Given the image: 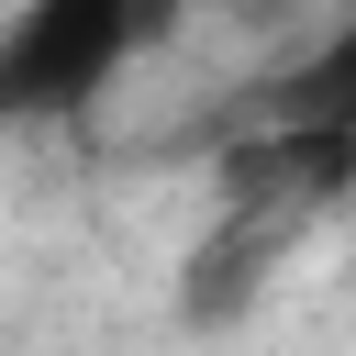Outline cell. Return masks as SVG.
I'll list each match as a JSON object with an SVG mask.
<instances>
[{"instance_id":"7a4b0ae2","label":"cell","mask_w":356,"mask_h":356,"mask_svg":"<svg viewBox=\"0 0 356 356\" xmlns=\"http://www.w3.org/2000/svg\"><path fill=\"white\" fill-rule=\"evenodd\" d=\"M256 111H267V122H334V134H356V11H345L323 44H300V56L256 89Z\"/></svg>"},{"instance_id":"6da1fadb","label":"cell","mask_w":356,"mask_h":356,"mask_svg":"<svg viewBox=\"0 0 356 356\" xmlns=\"http://www.w3.org/2000/svg\"><path fill=\"white\" fill-rule=\"evenodd\" d=\"M189 22V0H22L0 22V134H44L78 122L122 67H145L167 33Z\"/></svg>"}]
</instances>
